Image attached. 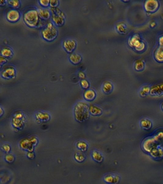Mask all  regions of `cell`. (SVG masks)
<instances>
[{
	"label": "cell",
	"mask_w": 163,
	"mask_h": 184,
	"mask_svg": "<svg viewBox=\"0 0 163 184\" xmlns=\"http://www.w3.org/2000/svg\"><path fill=\"white\" fill-rule=\"evenodd\" d=\"M78 76H79L80 78L82 79H84L85 77V75L84 73L82 71H79Z\"/></svg>",
	"instance_id": "60d3db41"
},
{
	"label": "cell",
	"mask_w": 163,
	"mask_h": 184,
	"mask_svg": "<svg viewBox=\"0 0 163 184\" xmlns=\"http://www.w3.org/2000/svg\"><path fill=\"white\" fill-rule=\"evenodd\" d=\"M89 111L91 115L94 116H100L102 113V110L101 107L94 105H91L89 106Z\"/></svg>",
	"instance_id": "603a6c76"
},
{
	"label": "cell",
	"mask_w": 163,
	"mask_h": 184,
	"mask_svg": "<svg viewBox=\"0 0 163 184\" xmlns=\"http://www.w3.org/2000/svg\"><path fill=\"white\" fill-rule=\"evenodd\" d=\"M149 25L151 28H155V26H157V23L156 21L154 20H151L149 23Z\"/></svg>",
	"instance_id": "f35d334b"
},
{
	"label": "cell",
	"mask_w": 163,
	"mask_h": 184,
	"mask_svg": "<svg viewBox=\"0 0 163 184\" xmlns=\"http://www.w3.org/2000/svg\"><path fill=\"white\" fill-rule=\"evenodd\" d=\"M42 36L44 40L51 41L57 35V29L54 23L49 22L41 30Z\"/></svg>",
	"instance_id": "3957f363"
},
{
	"label": "cell",
	"mask_w": 163,
	"mask_h": 184,
	"mask_svg": "<svg viewBox=\"0 0 163 184\" xmlns=\"http://www.w3.org/2000/svg\"><path fill=\"white\" fill-rule=\"evenodd\" d=\"M120 180L119 175L117 174H106L103 177V180L108 184H117Z\"/></svg>",
	"instance_id": "5bb4252c"
},
{
	"label": "cell",
	"mask_w": 163,
	"mask_h": 184,
	"mask_svg": "<svg viewBox=\"0 0 163 184\" xmlns=\"http://www.w3.org/2000/svg\"><path fill=\"white\" fill-rule=\"evenodd\" d=\"M150 86L148 84H143L140 87L139 91V94L140 97H145L148 94H150Z\"/></svg>",
	"instance_id": "d4e9b609"
},
{
	"label": "cell",
	"mask_w": 163,
	"mask_h": 184,
	"mask_svg": "<svg viewBox=\"0 0 163 184\" xmlns=\"http://www.w3.org/2000/svg\"><path fill=\"white\" fill-rule=\"evenodd\" d=\"M1 54V56L2 57H5V58H10L12 56L13 53L10 48L5 46L2 48Z\"/></svg>",
	"instance_id": "4316f807"
},
{
	"label": "cell",
	"mask_w": 163,
	"mask_h": 184,
	"mask_svg": "<svg viewBox=\"0 0 163 184\" xmlns=\"http://www.w3.org/2000/svg\"><path fill=\"white\" fill-rule=\"evenodd\" d=\"M6 1L1 0V1H0V5H1V6L6 5Z\"/></svg>",
	"instance_id": "7bdbcfd3"
},
{
	"label": "cell",
	"mask_w": 163,
	"mask_h": 184,
	"mask_svg": "<svg viewBox=\"0 0 163 184\" xmlns=\"http://www.w3.org/2000/svg\"><path fill=\"white\" fill-rule=\"evenodd\" d=\"M23 17L25 24L31 28L38 27L41 24L39 12L35 8H31L25 11Z\"/></svg>",
	"instance_id": "7a4b0ae2"
},
{
	"label": "cell",
	"mask_w": 163,
	"mask_h": 184,
	"mask_svg": "<svg viewBox=\"0 0 163 184\" xmlns=\"http://www.w3.org/2000/svg\"><path fill=\"white\" fill-rule=\"evenodd\" d=\"M158 42L159 47L163 48V34H162L159 36Z\"/></svg>",
	"instance_id": "74e56055"
},
{
	"label": "cell",
	"mask_w": 163,
	"mask_h": 184,
	"mask_svg": "<svg viewBox=\"0 0 163 184\" xmlns=\"http://www.w3.org/2000/svg\"><path fill=\"white\" fill-rule=\"evenodd\" d=\"M77 147L80 151H84L88 149V145L86 141L84 140H79L76 144Z\"/></svg>",
	"instance_id": "f546056e"
},
{
	"label": "cell",
	"mask_w": 163,
	"mask_h": 184,
	"mask_svg": "<svg viewBox=\"0 0 163 184\" xmlns=\"http://www.w3.org/2000/svg\"><path fill=\"white\" fill-rule=\"evenodd\" d=\"M10 149H11V147H10V145H9L8 144H3L2 146V150L3 151H5V152L8 153L9 151H10Z\"/></svg>",
	"instance_id": "e575fe53"
},
{
	"label": "cell",
	"mask_w": 163,
	"mask_h": 184,
	"mask_svg": "<svg viewBox=\"0 0 163 184\" xmlns=\"http://www.w3.org/2000/svg\"><path fill=\"white\" fill-rule=\"evenodd\" d=\"M92 159L98 163H101L103 161L104 157L100 151L97 150H93L91 152Z\"/></svg>",
	"instance_id": "cb8c5ba5"
},
{
	"label": "cell",
	"mask_w": 163,
	"mask_h": 184,
	"mask_svg": "<svg viewBox=\"0 0 163 184\" xmlns=\"http://www.w3.org/2000/svg\"><path fill=\"white\" fill-rule=\"evenodd\" d=\"M69 60L71 63L74 64H77L79 63L81 61L82 57L80 54L77 52H72L69 56Z\"/></svg>",
	"instance_id": "44dd1931"
},
{
	"label": "cell",
	"mask_w": 163,
	"mask_h": 184,
	"mask_svg": "<svg viewBox=\"0 0 163 184\" xmlns=\"http://www.w3.org/2000/svg\"><path fill=\"white\" fill-rule=\"evenodd\" d=\"M149 155L154 159H161L163 157V149L158 146L154 149L149 153Z\"/></svg>",
	"instance_id": "2e32d148"
},
{
	"label": "cell",
	"mask_w": 163,
	"mask_h": 184,
	"mask_svg": "<svg viewBox=\"0 0 163 184\" xmlns=\"http://www.w3.org/2000/svg\"><path fill=\"white\" fill-rule=\"evenodd\" d=\"M63 46L66 52L72 53L76 47V42L73 38H67L63 42Z\"/></svg>",
	"instance_id": "8fae6325"
},
{
	"label": "cell",
	"mask_w": 163,
	"mask_h": 184,
	"mask_svg": "<svg viewBox=\"0 0 163 184\" xmlns=\"http://www.w3.org/2000/svg\"><path fill=\"white\" fill-rule=\"evenodd\" d=\"M74 158L78 162H82L85 159V155L82 151H77L75 152Z\"/></svg>",
	"instance_id": "4dcf8cb0"
},
{
	"label": "cell",
	"mask_w": 163,
	"mask_h": 184,
	"mask_svg": "<svg viewBox=\"0 0 163 184\" xmlns=\"http://www.w3.org/2000/svg\"><path fill=\"white\" fill-rule=\"evenodd\" d=\"M80 85L84 89H88L90 86V83L87 80L82 79L80 81Z\"/></svg>",
	"instance_id": "836d02e7"
},
{
	"label": "cell",
	"mask_w": 163,
	"mask_h": 184,
	"mask_svg": "<svg viewBox=\"0 0 163 184\" xmlns=\"http://www.w3.org/2000/svg\"><path fill=\"white\" fill-rule=\"evenodd\" d=\"M39 12V15L40 18L44 20H46L50 18L51 16V11L50 9L46 7L39 8L37 9Z\"/></svg>",
	"instance_id": "9a60e30c"
},
{
	"label": "cell",
	"mask_w": 163,
	"mask_h": 184,
	"mask_svg": "<svg viewBox=\"0 0 163 184\" xmlns=\"http://www.w3.org/2000/svg\"><path fill=\"white\" fill-rule=\"evenodd\" d=\"M39 3L40 5L44 7H46L49 6V3H50V1L49 0H40L39 1Z\"/></svg>",
	"instance_id": "d590c367"
},
{
	"label": "cell",
	"mask_w": 163,
	"mask_h": 184,
	"mask_svg": "<svg viewBox=\"0 0 163 184\" xmlns=\"http://www.w3.org/2000/svg\"><path fill=\"white\" fill-rule=\"evenodd\" d=\"M51 13L52 20L55 25L61 26L65 22V14L57 7H51L50 9Z\"/></svg>",
	"instance_id": "5b68a950"
},
{
	"label": "cell",
	"mask_w": 163,
	"mask_h": 184,
	"mask_svg": "<svg viewBox=\"0 0 163 184\" xmlns=\"http://www.w3.org/2000/svg\"><path fill=\"white\" fill-rule=\"evenodd\" d=\"M115 30L118 33L120 34H125L128 31L127 25L124 22L120 21L117 22L115 25Z\"/></svg>",
	"instance_id": "e0dca14e"
},
{
	"label": "cell",
	"mask_w": 163,
	"mask_h": 184,
	"mask_svg": "<svg viewBox=\"0 0 163 184\" xmlns=\"http://www.w3.org/2000/svg\"><path fill=\"white\" fill-rule=\"evenodd\" d=\"M2 113H3V110H2V108L1 107V115H2Z\"/></svg>",
	"instance_id": "bcb514c9"
},
{
	"label": "cell",
	"mask_w": 163,
	"mask_h": 184,
	"mask_svg": "<svg viewBox=\"0 0 163 184\" xmlns=\"http://www.w3.org/2000/svg\"><path fill=\"white\" fill-rule=\"evenodd\" d=\"M146 67V63L143 59H138L135 60L134 63V68L136 71H142L144 70Z\"/></svg>",
	"instance_id": "d6986e66"
},
{
	"label": "cell",
	"mask_w": 163,
	"mask_h": 184,
	"mask_svg": "<svg viewBox=\"0 0 163 184\" xmlns=\"http://www.w3.org/2000/svg\"><path fill=\"white\" fill-rule=\"evenodd\" d=\"M154 57L157 61L160 63L163 62V48L159 47L154 52Z\"/></svg>",
	"instance_id": "484cf974"
},
{
	"label": "cell",
	"mask_w": 163,
	"mask_h": 184,
	"mask_svg": "<svg viewBox=\"0 0 163 184\" xmlns=\"http://www.w3.org/2000/svg\"><path fill=\"white\" fill-rule=\"evenodd\" d=\"M128 45L137 52L143 51L146 48L145 41L137 33L132 35L128 40Z\"/></svg>",
	"instance_id": "277c9868"
},
{
	"label": "cell",
	"mask_w": 163,
	"mask_h": 184,
	"mask_svg": "<svg viewBox=\"0 0 163 184\" xmlns=\"http://www.w3.org/2000/svg\"><path fill=\"white\" fill-rule=\"evenodd\" d=\"M27 155H28V158H31V159H32V158H33L34 157V153H33V152H32V151H28V154H27Z\"/></svg>",
	"instance_id": "b9f144b4"
},
{
	"label": "cell",
	"mask_w": 163,
	"mask_h": 184,
	"mask_svg": "<svg viewBox=\"0 0 163 184\" xmlns=\"http://www.w3.org/2000/svg\"><path fill=\"white\" fill-rule=\"evenodd\" d=\"M159 146H160V147H161V148L163 149V141L162 142V144H161L159 145Z\"/></svg>",
	"instance_id": "f6af8a7d"
},
{
	"label": "cell",
	"mask_w": 163,
	"mask_h": 184,
	"mask_svg": "<svg viewBox=\"0 0 163 184\" xmlns=\"http://www.w3.org/2000/svg\"><path fill=\"white\" fill-rule=\"evenodd\" d=\"M159 7V2L157 0H146L143 3V8L146 12L152 13L157 11Z\"/></svg>",
	"instance_id": "52a82bcc"
},
{
	"label": "cell",
	"mask_w": 163,
	"mask_h": 184,
	"mask_svg": "<svg viewBox=\"0 0 163 184\" xmlns=\"http://www.w3.org/2000/svg\"><path fill=\"white\" fill-rule=\"evenodd\" d=\"M84 98L87 101H92L95 99L96 96V93L93 89H87L84 93Z\"/></svg>",
	"instance_id": "7402d4cb"
},
{
	"label": "cell",
	"mask_w": 163,
	"mask_h": 184,
	"mask_svg": "<svg viewBox=\"0 0 163 184\" xmlns=\"http://www.w3.org/2000/svg\"><path fill=\"white\" fill-rule=\"evenodd\" d=\"M1 76L5 79H10L14 78L16 76V70L12 66H6L1 71Z\"/></svg>",
	"instance_id": "9c48e42d"
},
{
	"label": "cell",
	"mask_w": 163,
	"mask_h": 184,
	"mask_svg": "<svg viewBox=\"0 0 163 184\" xmlns=\"http://www.w3.org/2000/svg\"><path fill=\"white\" fill-rule=\"evenodd\" d=\"M59 3V1L57 0H51L50 1L49 6H50L51 7H57Z\"/></svg>",
	"instance_id": "8d00e7d4"
},
{
	"label": "cell",
	"mask_w": 163,
	"mask_h": 184,
	"mask_svg": "<svg viewBox=\"0 0 163 184\" xmlns=\"http://www.w3.org/2000/svg\"><path fill=\"white\" fill-rule=\"evenodd\" d=\"M150 95L158 97L163 95V82L154 84L150 87Z\"/></svg>",
	"instance_id": "7c38bea8"
},
{
	"label": "cell",
	"mask_w": 163,
	"mask_h": 184,
	"mask_svg": "<svg viewBox=\"0 0 163 184\" xmlns=\"http://www.w3.org/2000/svg\"><path fill=\"white\" fill-rule=\"evenodd\" d=\"M140 126L142 129L148 130L152 127L153 122L148 118H142L140 121Z\"/></svg>",
	"instance_id": "ac0fdd59"
},
{
	"label": "cell",
	"mask_w": 163,
	"mask_h": 184,
	"mask_svg": "<svg viewBox=\"0 0 163 184\" xmlns=\"http://www.w3.org/2000/svg\"><path fill=\"white\" fill-rule=\"evenodd\" d=\"M7 19L11 22H16L20 19V13L18 10L11 8L7 11L6 14Z\"/></svg>",
	"instance_id": "30bf717a"
},
{
	"label": "cell",
	"mask_w": 163,
	"mask_h": 184,
	"mask_svg": "<svg viewBox=\"0 0 163 184\" xmlns=\"http://www.w3.org/2000/svg\"><path fill=\"white\" fill-rule=\"evenodd\" d=\"M37 143V140L35 137L25 138L20 141V146L24 150H28L29 151H32L33 146L35 145Z\"/></svg>",
	"instance_id": "ba28073f"
},
{
	"label": "cell",
	"mask_w": 163,
	"mask_h": 184,
	"mask_svg": "<svg viewBox=\"0 0 163 184\" xmlns=\"http://www.w3.org/2000/svg\"><path fill=\"white\" fill-rule=\"evenodd\" d=\"M7 2L9 6L15 8H17L20 6V2L17 0H10V1H8Z\"/></svg>",
	"instance_id": "1f68e13d"
},
{
	"label": "cell",
	"mask_w": 163,
	"mask_h": 184,
	"mask_svg": "<svg viewBox=\"0 0 163 184\" xmlns=\"http://www.w3.org/2000/svg\"><path fill=\"white\" fill-rule=\"evenodd\" d=\"M161 109L162 110V111L163 112V101L161 103Z\"/></svg>",
	"instance_id": "ee69618b"
},
{
	"label": "cell",
	"mask_w": 163,
	"mask_h": 184,
	"mask_svg": "<svg viewBox=\"0 0 163 184\" xmlns=\"http://www.w3.org/2000/svg\"><path fill=\"white\" fill-rule=\"evenodd\" d=\"M7 59H6V58L5 57H2V56H1V59H0V63H1V65H2L3 64L5 63H6Z\"/></svg>",
	"instance_id": "ab89813d"
},
{
	"label": "cell",
	"mask_w": 163,
	"mask_h": 184,
	"mask_svg": "<svg viewBox=\"0 0 163 184\" xmlns=\"http://www.w3.org/2000/svg\"><path fill=\"white\" fill-rule=\"evenodd\" d=\"M159 145L154 140L153 137H149L143 140L142 144V147L144 151L150 153L154 148L158 146Z\"/></svg>",
	"instance_id": "8992f818"
},
{
	"label": "cell",
	"mask_w": 163,
	"mask_h": 184,
	"mask_svg": "<svg viewBox=\"0 0 163 184\" xmlns=\"http://www.w3.org/2000/svg\"><path fill=\"white\" fill-rule=\"evenodd\" d=\"M36 118L41 121H47L49 120L50 116L46 112H38L35 114Z\"/></svg>",
	"instance_id": "83f0119b"
},
{
	"label": "cell",
	"mask_w": 163,
	"mask_h": 184,
	"mask_svg": "<svg viewBox=\"0 0 163 184\" xmlns=\"http://www.w3.org/2000/svg\"><path fill=\"white\" fill-rule=\"evenodd\" d=\"M5 159L7 162H13L14 160V157L12 153H7L5 156Z\"/></svg>",
	"instance_id": "d6a6232c"
},
{
	"label": "cell",
	"mask_w": 163,
	"mask_h": 184,
	"mask_svg": "<svg viewBox=\"0 0 163 184\" xmlns=\"http://www.w3.org/2000/svg\"><path fill=\"white\" fill-rule=\"evenodd\" d=\"M24 119L23 114L20 111H18L15 113L13 118V124L16 127H20L23 125V120Z\"/></svg>",
	"instance_id": "4fadbf2b"
},
{
	"label": "cell",
	"mask_w": 163,
	"mask_h": 184,
	"mask_svg": "<svg viewBox=\"0 0 163 184\" xmlns=\"http://www.w3.org/2000/svg\"><path fill=\"white\" fill-rule=\"evenodd\" d=\"M113 90V83L109 81H105L102 85V91L106 94L112 93Z\"/></svg>",
	"instance_id": "ffe728a7"
},
{
	"label": "cell",
	"mask_w": 163,
	"mask_h": 184,
	"mask_svg": "<svg viewBox=\"0 0 163 184\" xmlns=\"http://www.w3.org/2000/svg\"><path fill=\"white\" fill-rule=\"evenodd\" d=\"M153 137L154 138V140L158 144L159 146L160 145L163 141V130H160L157 132Z\"/></svg>",
	"instance_id": "f1b7e54d"
},
{
	"label": "cell",
	"mask_w": 163,
	"mask_h": 184,
	"mask_svg": "<svg viewBox=\"0 0 163 184\" xmlns=\"http://www.w3.org/2000/svg\"><path fill=\"white\" fill-rule=\"evenodd\" d=\"M74 115L76 120L78 121L82 122L88 120L90 116L88 104L83 101L77 102L74 107Z\"/></svg>",
	"instance_id": "6da1fadb"
}]
</instances>
